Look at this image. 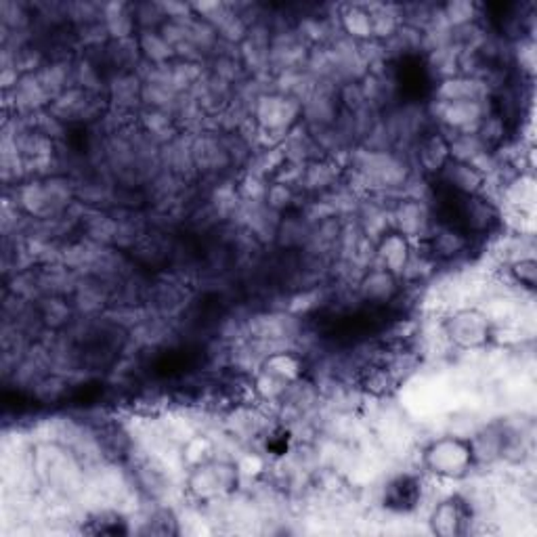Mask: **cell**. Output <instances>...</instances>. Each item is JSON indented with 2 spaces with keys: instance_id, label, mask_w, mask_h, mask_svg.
<instances>
[{
  "instance_id": "ba28073f",
  "label": "cell",
  "mask_w": 537,
  "mask_h": 537,
  "mask_svg": "<svg viewBox=\"0 0 537 537\" xmlns=\"http://www.w3.org/2000/svg\"><path fill=\"white\" fill-rule=\"evenodd\" d=\"M420 500V485L412 477H399L384 490V506L397 512L414 511Z\"/></svg>"
},
{
  "instance_id": "6da1fadb",
  "label": "cell",
  "mask_w": 537,
  "mask_h": 537,
  "mask_svg": "<svg viewBox=\"0 0 537 537\" xmlns=\"http://www.w3.org/2000/svg\"><path fill=\"white\" fill-rule=\"evenodd\" d=\"M422 464L428 472L441 479H462L477 464L475 449L462 437H441L430 441L422 451Z\"/></svg>"
},
{
  "instance_id": "3957f363",
  "label": "cell",
  "mask_w": 537,
  "mask_h": 537,
  "mask_svg": "<svg viewBox=\"0 0 537 537\" xmlns=\"http://www.w3.org/2000/svg\"><path fill=\"white\" fill-rule=\"evenodd\" d=\"M239 485L237 466L227 460H212L204 462L194 470L189 479V490L200 500H215L221 496H229Z\"/></svg>"
},
{
  "instance_id": "52a82bcc",
  "label": "cell",
  "mask_w": 537,
  "mask_h": 537,
  "mask_svg": "<svg viewBox=\"0 0 537 537\" xmlns=\"http://www.w3.org/2000/svg\"><path fill=\"white\" fill-rule=\"evenodd\" d=\"M397 275L384 267L365 273L362 284H359V292H362L365 300L372 302H388L397 294Z\"/></svg>"
},
{
  "instance_id": "8992f818",
  "label": "cell",
  "mask_w": 537,
  "mask_h": 537,
  "mask_svg": "<svg viewBox=\"0 0 537 537\" xmlns=\"http://www.w3.org/2000/svg\"><path fill=\"white\" fill-rule=\"evenodd\" d=\"M439 174L448 181L449 187H454L456 192H460L464 195H477L485 183V176L477 166L458 158L449 160L448 164L441 168Z\"/></svg>"
},
{
  "instance_id": "4fadbf2b",
  "label": "cell",
  "mask_w": 537,
  "mask_h": 537,
  "mask_svg": "<svg viewBox=\"0 0 537 537\" xmlns=\"http://www.w3.org/2000/svg\"><path fill=\"white\" fill-rule=\"evenodd\" d=\"M145 533H152V535H176V533H179V527H176L174 514L171 511L155 512L153 517L147 521Z\"/></svg>"
},
{
  "instance_id": "5b68a950",
  "label": "cell",
  "mask_w": 537,
  "mask_h": 537,
  "mask_svg": "<svg viewBox=\"0 0 537 537\" xmlns=\"http://www.w3.org/2000/svg\"><path fill=\"white\" fill-rule=\"evenodd\" d=\"M430 529L443 537H458L470 533L472 508L460 496H449L441 500L430 512Z\"/></svg>"
},
{
  "instance_id": "7a4b0ae2",
  "label": "cell",
  "mask_w": 537,
  "mask_h": 537,
  "mask_svg": "<svg viewBox=\"0 0 537 537\" xmlns=\"http://www.w3.org/2000/svg\"><path fill=\"white\" fill-rule=\"evenodd\" d=\"M302 376V359L290 351L267 355L258 367L257 391L267 399L279 397L290 384Z\"/></svg>"
},
{
  "instance_id": "277c9868",
  "label": "cell",
  "mask_w": 537,
  "mask_h": 537,
  "mask_svg": "<svg viewBox=\"0 0 537 537\" xmlns=\"http://www.w3.org/2000/svg\"><path fill=\"white\" fill-rule=\"evenodd\" d=\"M445 334L460 349H480L491 341V321L483 311L460 309L445 320Z\"/></svg>"
},
{
  "instance_id": "30bf717a",
  "label": "cell",
  "mask_w": 537,
  "mask_h": 537,
  "mask_svg": "<svg viewBox=\"0 0 537 537\" xmlns=\"http://www.w3.org/2000/svg\"><path fill=\"white\" fill-rule=\"evenodd\" d=\"M82 532L90 535H124L129 533V527H126V521L116 512H99L87 521Z\"/></svg>"
},
{
  "instance_id": "7c38bea8",
  "label": "cell",
  "mask_w": 537,
  "mask_h": 537,
  "mask_svg": "<svg viewBox=\"0 0 537 537\" xmlns=\"http://www.w3.org/2000/svg\"><path fill=\"white\" fill-rule=\"evenodd\" d=\"M511 275L512 279L517 281V284H521L522 288L527 290H535V284H537V263L535 258H521L517 260V263L511 265Z\"/></svg>"
},
{
  "instance_id": "9c48e42d",
  "label": "cell",
  "mask_w": 537,
  "mask_h": 537,
  "mask_svg": "<svg viewBox=\"0 0 537 537\" xmlns=\"http://www.w3.org/2000/svg\"><path fill=\"white\" fill-rule=\"evenodd\" d=\"M378 257L383 260V267L397 275L401 268H405L412 257V246H409L405 233H388L380 242Z\"/></svg>"
},
{
  "instance_id": "8fae6325",
  "label": "cell",
  "mask_w": 537,
  "mask_h": 537,
  "mask_svg": "<svg viewBox=\"0 0 537 537\" xmlns=\"http://www.w3.org/2000/svg\"><path fill=\"white\" fill-rule=\"evenodd\" d=\"M344 26L353 37H374V21H372V13L365 9H359V6H353L344 13Z\"/></svg>"
}]
</instances>
